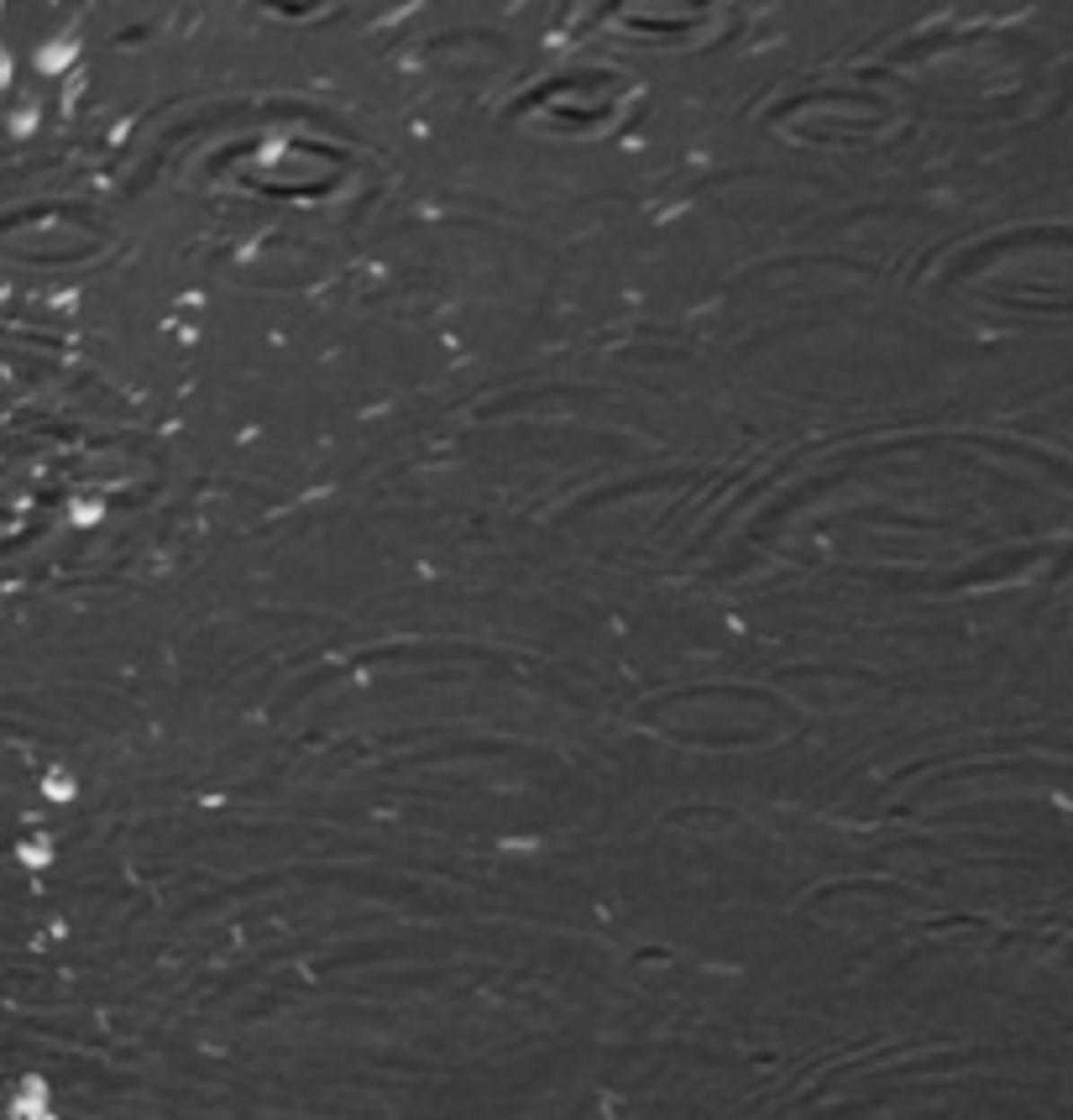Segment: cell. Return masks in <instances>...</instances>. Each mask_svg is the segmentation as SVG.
I'll return each instance as SVG.
<instances>
[{"instance_id": "cell-1", "label": "cell", "mask_w": 1073, "mask_h": 1120, "mask_svg": "<svg viewBox=\"0 0 1073 1120\" xmlns=\"http://www.w3.org/2000/svg\"><path fill=\"white\" fill-rule=\"evenodd\" d=\"M74 53H79L74 37H58V42H48V48L37 53V68H42V74H63V68L74 63Z\"/></svg>"}, {"instance_id": "cell-2", "label": "cell", "mask_w": 1073, "mask_h": 1120, "mask_svg": "<svg viewBox=\"0 0 1073 1120\" xmlns=\"http://www.w3.org/2000/svg\"><path fill=\"white\" fill-rule=\"evenodd\" d=\"M11 1116H53V1105H48V1089H42V1079H31L27 1089L16 1094Z\"/></svg>"}, {"instance_id": "cell-3", "label": "cell", "mask_w": 1073, "mask_h": 1120, "mask_svg": "<svg viewBox=\"0 0 1073 1120\" xmlns=\"http://www.w3.org/2000/svg\"><path fill=\"white\" fill-rule=\"evenodd\" d=\"M68 518H74L79 529H94V524L105 518V498H100V492H90V498H74V503H68Z\"/></svg>"}, {"instance_id": "cell-4", "label": "cell", "mask_w": 1073, "mask_h": 1120, "mask_svg": "<svg viewBox=\"0 0 1073 1120\" xmlns=\"http://www.w3.org/2000/svg\"><path fill=\"white\" fill-rule=\"evenodd\" d=\"M42 790H48V801H74L79 780H74L68 770H48V775H42Z\"/></svg>"}, {"instance_id": "cell-5", "label": "cell", "mask_w": 1073, "mask_h": 1120, "mask_svg": "<svg viewBox=\"0 0 1073 1120\" xmlns=\"http://www.w3.org/2000/svg\"><path fill=\"white\" fill-rule=\"evenodd\" d=\"M22 864H31V869L53 864V843H48V838H31V843H22Z\"/></svg>"}, {"instance_id": "cell-6", "label": "cell", "mask_w": 1073, "mask_h": 1120, "mask_svg": "<svg viewBox=\"0 0 1073 1120\" xmlns=\"http://www.w3.org/2000/svg\"><path fill=\"white\" fill-rule=\"evenodd\" d=\"M11 126H16V131H31V126H37V110H31V105H27V110H16V121H11Z\"/></svg>"}, {"instance_id": "cell-7", "label": "cell", "mask_w": 1073, "mask_h": 1120, "mask_svg": "<svg viewBox=\"0 0 1073 1120\" xmlns=\"http://www.w3.org/2000/svg\"><path fill=\"white\" fill-rule=\"evenodd\" d=\"M0 79H11V63H5V53H0Z\"/></svg>"}]
</instances>
